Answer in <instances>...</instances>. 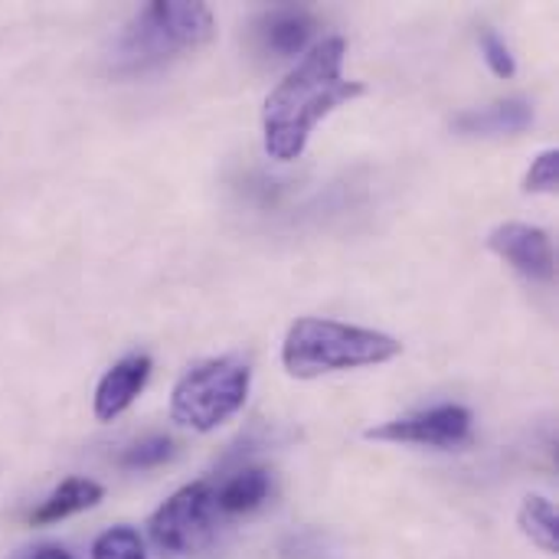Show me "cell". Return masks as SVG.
Returning a JSON list of instances; mask_svg holds the SVG:
<instances>
[{
	"label": "cell",
	"instance_id": "6da1fadb",
	"mask_svg": "<svg viewBox=\"0 0 559 559\" xmlns=\"http://www.w3.org/2000/svg\"><path fill=\"white\" fill-rule=\"evenodd\" d=\"M347 43L341 36H328L314 43L305 59L275 85V92L262 105V141L269 157L288 164L298 160L308 147L314 128L341 105L360 98L364 82L344 79Z\"/></svg>",
	"mask_w": 559,
	"mask_h": 559
},
{
	"label": "cell",
	"instance_id": "7a4b0ae2",
	"mask_svg": "<svg viewBox=\"0 0 559 559\" xmlns=\"http://www.w3.org/2000/svg\"><path fill=\"white\" fill-rule=\"evenodd\" d=\"M400 354L403 344L396 337L331 318L295 321L282 344V364L295 380H318L328 373L377 367L390 364Z\"/></svg>",
	"mask_w": 559,
	"mask_h": 559
},
{
	"label": "cell",
	"instance_id": "3957f363",
	"mask_svg": "<svg viewBox=\"0 0 559 559\" xmlns=\"http://www.w3.org/2000/svg\"><path fill=\"white\" fill-rule=\"evenodd\" d=\"M216 33V16L206 3L187 0H154L147 3L118 36L115 66L121 72H144L180 52L200 49Z\"/></svg>",
	"mask_w": 559,
	"mask_h": 559
},
{
	"label": "cell",
	"instance_id": "277c9868",
	"mask_svg": "<svg viewBox=\"0 0 559 559\" xmlns=\"http://www.w3.org/2000/svg\"><path fill=\"white\" fill-rule=\"evenodd\" d=\"M249 386H252L249 364L236 357L203 360L177 380L170 393V416L183 429L213 432L246 406Z\"/></svg>",
	"mask_w": 559,
	"mask_h": 559
},
{
	"label": "cell",
	"instance_id": "5b68a950",
	"mask_svg": "<svg viewBox=\"0 0 559 559\" xmlns=\"http://www.w3.org/2000/svg\"><path fill=\"white\" fill-rule=\"evenodd\" d=\"M216 491L206 481L183 485L174 491L147 521L151 544L170 559L193 557L206 547L216 531Z\"/></svg>",
	"mask_w": 559,
	"mask_h": 559
},
{
	"label": "cell",
	"instance_id": "8992f818",
	"mask_svg": "<svg viewBox=\"0 0 559 559\" xmlns=\"http://www.w3.org/2000/svg\"><path fill=\"white\" fill-rule=\"evenodd\" d=\"M472 413L459 403H442L403 419H390L380 423L373 429L364 432V439L370 442H390V445H423V449H462L472 442Z\"/></svg>",
	"mask_w": 559,
	"mask_h": 559
},
{
	"label": "cell",
	"instance_id": "52a82bcc",
	"mask_svg": "<svg viewBox=\"0 0 559 559\" xmlns=\"http://www.w3.org/2000/svg\"><path fill=\"white\" fill-rule=\"evenodd\" d=\"M488 249L501 255L514 272H521L531 282H554L557 275V255L554 242L544 229L527 223H501L488 236Z\"/></svg>",
	"mask_w": 559,
	"mask_h": 559
},
{
	"label": "cell",
	"instance_id": "ba28073f",
	"mask_svg": "<svg viewBox=\"0 0 559 559\" xmlns=\"http://www.w3.org/2000/svg\"><path fill=\"white\" fill-rule=\"evenodd\" d=\"M151 357L147 354H128L121 357L118 364H111L98 386H95V396H92V413L98 423H111L118 419L121 413L131 409V403L144 393L147 380H151Z\"/></svg>",
	"mask_w": 559,
	"mask_h": 559
},
{
	"label": "cell",
	"instance_id": "9c48e42d",
	"mask_svg": "<svg viewBox=\"0 0 559 559\" xmlns=\"http://www.w3.org/2000/svg\"><path fill=\"white\" fill-rule=\"evenodd\" d=\"M534 124V105L527 98H498L481 108L455 115L452 128L465 138H514Z\"/></svg>",
	"mask_w": 559,
	"mask_h": 559
},
{
	"label": "cell",
	"instance_id": "30bf717a",
	"mask_svg": "<svg viewBox=\"0 0 559 559\" xmlns=\"http://www.w3.org/2000/svg\"><path fill=\"white\" fill-rule=\"evenodd\" d=\"M105 498V488L92 478H66L59 488H52L39 508L29 514V524L33 527H49V524H59V521H69L82 511H92L98 501Z\"/></svg>",
	"mask_w": 559,
	"mask_h": 559
},
{
	"label": "cell",
	"instance_id": "8fae6325",
	"mask_svg": "<svg viewBox=\"0 0 559 559\" xmlns=\"http://www.w3.org/2000/svg\"><path fill=\"white\" fill-rule=\"evenodd\" d=\"M314 36V16L305 7H275L262 16V43L275 56H298Z\"/></svg>",
	"mask_w": 559,
	"mask_h": 559
},
{
	"label": "cell",
	"instance_id": "7c38bea8",
	"mask_svg": "<svg viewBox=\"0 0 559 559\" xmlns=\"http://www.w3.org/2000/svg\"><path fill=\"white\" fill-rule=\"evenodd\" d=\"M269 491H272L269 468H259V465L242 468L216 491V511L219 514H249L269 498Z\"/></svg>",
	"mask_w": 559,
	"mask_h": 559
},
{
	"label": "cell",
	"instance_id": "4fadbf2b",
	"mask_svg": "<svg viewBox=\"0 0 559 559\" xmlns=\"http://www.w3.org/2000/svg\"><path fill=\"white\" fill-rule=\"evenodd\" d=\"M518 527L537 550H544L550 557L559 554V518L550 498H544V495L524 498V504L518 511Z\"/></svg>",
	"mask_w": 559,
	"mask_h": 559
},
{
	"label": "cell",
	"instance_id": "5bb4252c",
	"mask_svg": "<svg viewBox=\"0 0 559 559\" xmlns=\"http://www.w3.org/2000/svg\"><path fill=\"white\" fill-rule=\"evenodd\" d=\"M92 559H151L141 534L134 527H111L95 537L92 544Z\"/></svg>",
	"mask_w": 559,
	"mask_h": 559
},
{
	"label": "cell",
	"instance_id": "9a60e30c",
	"mask_svg": "<svg viewBox=\"0 0 559 559\" xmlns=\"http://www.w3.org/2000/svg\"><path fill=\"white\" fill-rule=\"evenodd\" d=\"M174 439L170 436H144V439H138L134 445H128L124 449V455H121V468H128V472H147V468H157V465H164V462H170L174 459Z\"/></svg>",
	"mask_w": 559,
	"mask_h": 559
},
{
	"label": "cell",
	"instance_id": "2e32d148",
	"mask_svg": "<svg viewBox=\"0 0 559 559\" xmlns=\"http://www.w3.org/2000/svg\"><path fill=\"white\" fill-rule=\"evenodd\" d=\"M481 52H485V62L491 66V72L498 79H514V72H518L514 52H511L508 39L498 29H491V26L481 29Z\"/></svg>",
	"mask_w": 559,
	"mask_h": 559
},
{
	"label": "cell",
	"instance_id": "e0dca14e",
	"mask_svg": "<svg viewBox=\"0 0 559 559\" xmlns=\"http://www.w3.org/2000/svg\"><path fill=\"white\" fill-rule=\"evenodd\" d=\"M559 187V151L557 147H550V151H544L534 164H531V170H527V177H524V190L527 193H557Z\"/></svg>",
	"mask_w": 559,
	"mask_h": 559
},
{
	"label": "cell",
	"instance_id": "ac0fdd59",
	"mask_svg": "<svg viewBox=\"0 0 559 559\" xmlns=\"http://www.w3.org/2000/svg\"><path fill=\"white\" fill-rule=\"evenodd\" d=\"M26 559H75L66 547H56V544H46V547H36Z\"/></svg>",
	"mask_w": 559,
	"mask_h": 559
}]
</instances>
